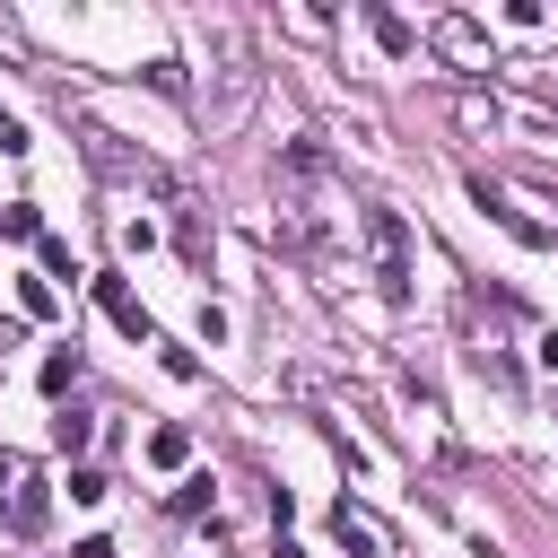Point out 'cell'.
<instances>
[{"mask_svg": "<svg viewBox=\"0 0 558 558\" xmlns=\"http://www.w3.org/2000/svg\"><path fill=\"white\" fill-rule=\"evenodd\" d=\"M357 235H366L375 288H384V296H410V262H418V244H410V218H401L392 201H357Z\"/></svg>", "mask_w": 558, "mask_h": 558, "instance_id": "1", "label": "cell"}, {"mask_svg": "<svg viewBox=\"0 0 558 558\" xmlns=\"http://www.w3.org/2000/svg\"><path fill=\"white\" fill-rule=\"evenodd\" d=\"M0 514H9V532H44V523H52V497H44V480L9 462V471H0Z\"/></svg>", "mask_w": 558, "mask_h": 558, "instance_id": "2", "label": "cell"}, {"mask_svg": "<svg viewBox=\"0 0 558 558\" xmlns=\"http://www.w3.org/2000/svg\"><path fill=\"white\" fill-rule=\"evenodd\" d=\"M471 201H480V209H488V218H497V227H506L514 244H558V227H541V218H523V209H514V201H506V192H497L488 174H471Z\"/></svg>", "mask_w": 558, "mask_h": 558, "instance_id": "3", "label": "cell"}, {"mask_svg": "<svg viewBox=\"0 0 558 558\" xmlns=\"http://www.w3.org/2000/svg\"><path fill=\"white\" fill-rule=\"evenodd\" d=\"M331 532H340V541H349V549H366V558H392V541H384V523H375V514H366V506H349V497H340V506H331Z\"/></svg>", "mask_w": 558, "mask_h": 558, "instance_id": "4", "label": "cell"}, {"mask_svg": "<svg viewBox=\"0 0 558 558\" xmlns=\"http://www.w3.org/2000/svg\"><path fill=\"white\" fill-rule=\"evenodd\" d=\"M96 305H105V314H113V323H122L131 340H148V305H140V296H131V288H122L113 270H96Z\"/></svg>", "mask_w": 558, "mask_h": 558, "instance_id": "5", "label": "cell"}, {"mask_svg": "<svg viewBox=\"0 0 558 558\" xmlns=\"http://www.w3.org/2000/svg\"><path fill=\"white\" fill-rule=\"evenodd\" d=\"M174 244H183V262H192V270L209 262V218H201V201H192V192H174Z\"/></svg>", "mask_w": 558, "mask_h": 558, "instance_id": "6", "label": "cell"}, {"mask_svg": "<svg viewBox=\"0 0 558 558\" xmlns=\"http://www.w3.org/2000/svg\"><path fill=\"white\" fill-rule=\"evenodd\" d=\"M87 157H96L105 174H131V183H157V166H148V157H131V148H113V131H87Z\"/></svg>", "mask_w": 558, "mask_h": 558, "instance_id": "7", "label": "cell"}, {"mask_svg": "<svg viewBox=\"0 0 558 558\" xmlns=\"http://www.w3.org/2000/svg\"><path fill=\"white\" fill-rule=\"evenodd\" d=\"M366 26H375V44H384L392 61H410V52H418V26H410V17H392V9H366Z\"/></svg>", "mask_w": 558, "mask_h": 558, "instance_id": "8", "label": "cell"}, {"mask_svg": "<svg viewBox=\"0 0 558 558\" xmlns=\"http://www.w3.org/2000/svg\"><path fill=\"white\" fill-rule=\"evenodd\" d=\"M87 436H96L87 410H61V418H52V445H61V453H87Z\"/></svg>", "mask_w": 558, "mask_h": 558, "instance_id": "9", "label": "cell"}, {"mask_svg": "<svg viewBox=\"0 0 558 558\" xmlns=\"http://www.w3.org/2000/svg\"><path fill=\"white\" fill-rule=\"evenodd\" d=\"M148 462L183 471V462H192V436H183V427H157V436H148Z\"/></svg>", "mask_w": 558, "mask_h": 558, "instance_id": "10", "label": "cell"}, {"mask_svg": "<svg viewBox=\"0 0 558 558\" xmlns=\"http://www.w3.org/2000/svg\"><path fill=\"white\" fill-rule=\"evenodd\" d=\"M453 122H462V131H497V105H488V96H453Z\"/></svg>", "mask_w": 558, "mask_h": 558, "instance_id": "11", "label": "cell"}, {"mask_svg": "<svg viewBox=\"0 0 558 558\" xmlns=\"http://www.w3.org/2000/svg\"><path fill=\"white\" fill-rule=\"evenodd\" d=\"M17 305L44 323V314H52V279H44V270H26V279H17Z\"/></svg>", "mask_w": 558, "mask_h": 558, "instance_id": "12", "label": "cell"}, {"mask_svg": "<svg viewBox=\"0 0 558 558\" xmlns=\"http://www.w3.org/2000/svg\"><path fill=\"white\" fill-rule=\"evenodd\" d=\"M70 384H78V349H52L44 357V392H70Z\"/></svg>", "mask_w": 558, "mask_h": 558, "instance_id": "13", "label": "cell"}, {"mask_svg": "<svg viewBox=\"0 0 558 558\" xmlns=\"http://www.w3.org/2000/svg\"><path fill=\"white\" fill-rule=\"evenodd\" d=\"M35 262H44V279H61V270H70V244H61V235H35ZM70 279H78V270H70Z\"/></svg>", "mask_w": 558, "mask_h": 558, "instance_id": "14", "label": "cell"}, {"mask_svg": "<svg viewBox=\"0 0 558 558\" xmlns=\"http://www.w3.org/2000/svg\"><path fill=\"white\" fill-rule=\"evenodd\" d=\"M0 227H9V235H44V218H35V201H9V209H0Z\"/></svg>", "mask_w": 558, "mask_h": 558, "instance_id": "15", "label": "cell"}, {"mask_svg": "<svg viewBox=\"0 0 558 558\" xmlns=\"http://www.w3.org/2000/svg\"><path fill=\"white\" fill-rule=\"evenodd\" d=\"M105 488H113V480H105V471H87V462H78V471H70V497H78V506H96V497H105Z\"/></svg>", "mask_w": 558, "mask_h": 558, "instance_id": "16", "label": "cell"}, {"mask_svg": "<svg viewBox=\"0 0 558 558\" xmlns=\"http://www.w3.org/2000/svg\"><path fill=\"white\" fill-rule=\"evenodd\" d=\"M201 506H209V471H192V480L174 488V514H201Z\"/></svg>", "mask_w": 558, "mask_h": 558, "instance_id": "17", "label": "cell"}, {"mask_svg": "<svg viewBox=\"0 0 558 558\" xmlns=\"http://www.w3.org/2000/svg\"><path fill=\"white\" fill-rule=\"evenodd\" d=\"M0 148H26V131H17V113H0Z\"/></svg>", "mask_w": 558, "mask_h": 558, "instance_id": "18", "label": "cell"}, {"mask_svg": "<svg viewBox=\"0 0 558 558\" xmlns=\"http://www.w3.org/2000/svg\"><path fill=\"white\" fill-rule=\"evenodd\" d=\"M70 558H113V541H78V549H70Z\"/></svg>", "mask_w": 558, "mask_h": 558, "instance_id": "19", "label": "cell"}, {"mask_svg": "<svg viewBox=\"0 0 558 558\" xmlns=\"http://www.w3.org/2000/svg\"><path fill=\"white\" fill-rule=\"evenodd\" d=\"M541 366H549V375H558V331H549V340H541Z\"/></svg>", "mask_w": 558, "mask_h": 558, "instance_id": "20", "label": "cell"}]
</instances>
